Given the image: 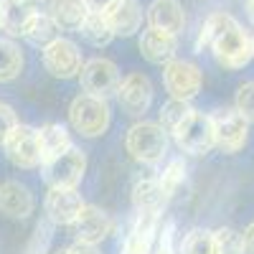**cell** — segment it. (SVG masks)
Returning <instances> with one entry per match:
<instances>
[{
	"label": "cell",
	"mask_w": 254,
	"mask_h": 254,
	"mask_svg": "<svg viewBox=\"0 0 254 254\" xmlns=\"http://www.w3.org/2000/svg\"><path fill=\"white\" fill-rule=\"evenodd\" d=\"M110 104L104 97L79 94L69 107V122L84 137H99L110 127Z\"/></svg>",
	"instance_id": "1"
},
{
	"label": "cell",
	"mask_w": 254,
	"mask_h": 254,
	"mask_svg": "<svg viewBox=\"0 0 254 254\" xmlns=\"http://www.w3.org/2000/svg\"><path fill=\"white\" fill-rule=\"evenodd\" d=\"M125 145L137 163H158L168 150V130L158 122H137L127 130Z\"/></svg>",
	"instance_id": "2"
},
{
	"label": "cell",
	"mask_w": 254,
	"mask_h": 254,
	"mask_svg": "<svg viewBox=\"0 0 254 254\" xmlns=\"http://www.w3.org/2000/svg\"><path fill=\"white\" fill-rule=\"evenodd\" d=\"M171 135L176 137L181 150L188 153V155H206L211 147H216L211 117L208 115H201L196 110H190Z\"/></svg>",
	"instance_id": "3"
},
{
	"label": "cell",
	"mask_w": 254,
	"mask_h": 254,
	"mask_svg": "<svg viewBox=\"0 0 254 254\" xmlns=\"http://www.w3.org/2000/svg\"><path fill=\"white\" fill-rule=\"evenodd\" d=\"M211 51H214V59L221 64L224 69H242L252 61L254 56V46L252 38L244 33V28L239 23H231L214 44H211Z\"/></svg>",
	"instance_id": "4"
},
{
	"label": "cell",
	"mask_w": 254,
	"mask_h": 254,
	"mask_svg": "<svg viewBox=\"0 0 254 254\" xmlns=\"http://www.w3.org/2000/svg\"><path fill=\"white\" fill-rule=\"evenodd\" d=\"M41 168H44V178H46L49 186L76 188L84 178V171H87V155H84L79 147L71 145L66 153H61L59 158L44 163Z\"/></svg>",
	"instance_id": "5"
},
{
	"label": "cell",
	"mask_w": 254,
	"mask_h": 254,
	"mask_svg": "<svg viewBox=\"0 0 254 254\" xmlns=\"http://www.w3.org/2000/svg\"><path fill=\"white\" fill-rule=\"evenodd\" d=\"M211 125H214L216 147L221 153L234 155L247 145V130H249L247 125L249 122L237 110H216L211 115Z\"/></svg>",
	"instance_id": "6"
},
{
	"label": "cell",
	"mask_w": 254,
	"mask_h": 254,
	"mask_svg": "<svg viewBox=\"0 0 254 254\" xmlns=\"http://www.w3.org/2000/svg\"><path fill=\"white\" fill-rule=\"evenodd\" d=\"M163 84H165V89L171 92V97L190 102L201 92L203 76H201V69L196 66V64L171 59L163 69Z\"/></svg>",
	"instance_id": "7"
},
{
	"label": "cell",
	"mask_w": 254,
	"mask_h": 254,
	"mask_svg": "<svg viewBox=\"0 0 254 254\" xmlns=\"http://www.w3.org/2000/svg\"><path fill=\"white\" fill-rule=\"evenodd\" d=\"M44 66L56 79H71L81 71V51L69 38H54L44 49Z\"/></svg>",
	"instance_id": "8"
},
{
	"label": "cell",
	"mask_w": 254,
	"mask_h": 254,
	"mask_svg": "<svg viewBox=\"0 0 254 254\" xmlns=\"http://www.w3.org/2000/svg\"><path fill=\"white\" fill-rule=\"evenodd\" d=\"M5 155L18 168H38L41 165V145H38V130L31 125H15L13 132L3 142Z\"/></svg>",
	"instance_id": "9"
},
{
	"label": "cell",
	"mask_w": 254,
	"mask_h": 254,
	"mask_svg": "<svg viewBox=\"0 0 254 254\" xmlns=\"http://www.w3.org/2000/svg\"><path fill=\"white\" fill-rule=\"evenodd\" d=\"M79 79H81V87H84V92H87V94L107 99L110 94H117L120 69L115 66L110 59H92L87 64H81Z\"/></svg>",
	"instance_id": "10"
},
{
	"label": "cell",
	"mask_w": 254,
	"mask_h": 254,
	"mask_svg": "<svg viewBox=\"0 0 254 254\" xmlns=\"http://www.w3.org/2000/svg\"><path fill=\"white\" fill-rule=\"evenodd\" d=\"M117 99H120V107L127 115H132V117L145 115L147 107H150V102H153V84H150V79L142 76V74H130L127 79L120 81Z\"/></svg>",
	"instance_id": "11"
},
{
	"label": "cell",
	"mask_w": 254,
	"mask_h": 254,
	"mask_svg": "<svg viewBox=\"0 0 254 254\" xmlns=\"http://www.w3.org/2000/svg\"><path fill=\"white\" fill-rule=\"evenodd\" d=\"M81 208H84V201L76 193V188H56V186H51L49 196H46V216H49L51 224L71 226Z\"/></svg>",
	"instance_id": "12"
},
{
	"label": "cell",
	"mask_w": 254,
	"mask_h": 254,
	"mask_svg": "<svg viewBox=\"0 0 254 254\" xmlns=\"http://www.w3.org/2000/svg\"><path fill=\"white\" fill-rule=\"evenodd\" d=\"M33 193L18 181L0 183V211L8 219H28L33 214Z\"/></svg>",
	"instance_id": "13"
},
{
	"label": "cell",
	"mask_w": 254,
	"mask_h": 254,
	"mask_svg": "<svg viewBox=\"0 0 254 254\" xmlns=\"http://www.w3.org/2000/svg\"><path fill=\"white\" fill-rule=\"evenodd\" d=\"M71 229H74L76 239L99 244L104 237L110 234L112 221H110V216L104 214V211H99L97 206H87V203H84V208L79 211V216H76V221L71 224Z\"/></svg>",
	"instance_id": "14"
},
{
	"label": "cell",
	"mask_w": 254,
	"mask_h": 254,
	"mask_svg": "<svg viewBox=\"0 0 254 254\" xmlns=\"http://www.w3.org/2000/svg\"><path fill=\"white\" fill-rule=\"evenodd\" d=\"M147 23H150V28L178 36L186 26V15L178 0H153L147 8Z\"/></svg>",
	"instance_id": "15"
},
{
	"label": "cell",
	"mask_w": 254,
	"mask_h": 254,
	"mask_svg": "<svg viewBox=\"0 0 254 254\" xmlns=\"http://www.w3.org/2000/svg\"><path fill=\"white\" fill-rule=\"evenodd\" d=\"M176 36L158 28H147L140 36V51L150 64H168L176 56Z\"/></svg>",
	"instance_id": "16"
},
{
	"label": "cell",
	"mask_w": 254,
	"mask_h": 254,
	"mask_svg": "<svg viewBox=\"0 0 254 254\" xmlns=\"http://www.w3.org/2000/svg\"><path fill=\"white\" fill-rule=\"evenodd\" d=\"M36 5L31 0H0V31L8 36H23Z\"/></svg>",
	"instance_id": "17"
},
{
	"label": "cell",
	"mask_w": 254,
	"mask_h": 254,
	"mask_svg": "<svg viewBox=\"0 0 254 254\" xmlns=\"http://www.w3.org/2000/svg\"><path fill=\"white\" fill-rule=\"evenodd\" d=\"M89 8L84 0H49V15L59 31H79Z\"/></svg>",
	"instance_id": "18"
},
{
	"label": "cell",
	"mask_w": 254,
	"mask_h": 254,
	"mask_svg": "<svg viewBox=\"0 0 254 254\" xmlns=\"http://www.w3.org/2000/svg\"><path fill=\"white\" fill-rule=\"evenodd\" d=\"M110 26L115 31V36H135L142 26V8L137 0H120V3L107 13Z\"/></svg>",
	"instance_id": "19"
},
{
	"label": "cell",
	"mask_w": 254,
	"mask_h": 254,
	"mask_svg": "<svg viewBox=\"0 0 254 254\" xmlns=\"http://www.w3.org/2000/svg\"><path fill=\"white\" fill-rule=\"evenodd\" d=\"M38 145H41V165H44V163L59 158L61 153H66L71 147V137L64 125L49 122L38 130Z\"/></svg>",
	"instance_id": "20"
},
{
	"label": "cell",
	"mask_w": 254,
	"mask_h": 254,
	"mask_svg": "<svg viewBox=\"0 0 254 254\" xmlns=\"http://www.w3.org/2000/svg\"><path fill=\"white\" fill-rule=\"evenodd\" d=\"M20 71H23V54L13 38L0 36V84L18 79Z\"/></svg>",
	"instance_id": "21"
},
{
	"label": "cell",
	"mask_w": 254,
	"mask_h": 254,
	"mask_svg": "<svg viewBox=\"0 0 254 254\" xmlns=\"http://www.w3.org/2000/svg\"><path fill=\"white\" fill-rule=\"evenodd\" d=\"M79 33L87 38L92 46H97V49L107 46L110 41L115 38V31L110 26V18L102 15V13H87V18H84V23L79 28Z\"/></svg>",
	"instance_id": "22"
},
{
	"label": "cell",
	"mask_w": 254,
	"mask_h": 254,
	"mask_svg": "<svg viewBox=\"0 0 254 254\" xmlns=\"http://www.w3.org/2000/svg\"><path fill=\"white\" fill-rule=\"evenodd\" d=\"M163 201H165V196H163V188H160L158 178H142L135 183L132 203L137 211H158Z\"/></svg>",
	"instance_id": "23"
},
{
	"label": "cell",
	"mask_w": 254,
	"mask_h": 254,
	"mask_svg": "<svg viewBox=\"0 0 254 254\" xmlns=\"http://www.w3.org/2000/svg\"><path fill=\"white\" fill-rule=\"evenodd\" d=\"M56 31H59V26L51 20V15L36 10V13L31 15V20H28L26 31H23V38L28 41V44L44 49L46 44H51V41L56 38Z\"/></svg>",
	"instance_id": "24"
},
{
	"label": "cell",
	"mask_w": 254,
	"mask_h": 254,
	"mask_svg": "<svg viewBox=\"0 0 254 254\" xmlns=\"http://www.w3.org/2000/svg\"><path fill=\"white\" fill-rule=\"evenodd\" d=\"M181 254H216L214 231H206V229L188 231L181 244Z\"/></svg>",
	"instance_id": "25"
},
{
	"label": "cell",
	"mask_w": 254,
	"mask_h": 254,
	"mask_svg": "<svg viewBox=\"0 0 254 254\" xmlns=\"http://www.w3.org/2000/svg\"><path fill=\"white\" fill-rule=\"evenodd\" d=\"M188 112H190V104H188L186 99H176V97H171V102H165V104H163V110H160V125L165 127L168 132H173Z\"/></svg>",
	"instance_id": "26"
},
{
	"label": "cell",
	"mask_w": 254,
	"mask_h": 254,
	"mask_svg": "<svg viewBox=\"0 0 254 254\" xmlns=\"http://www.w3.org/2000/svg\"><path fill=\"white\" fill-rule=\"evenodd\" d=\"M183 178H186V165H183V160H171V163H168V168L163 171V176L158 178V181H160V188H163V196L171 198L176 190H178V186L183 183Z\"/></svg>",
	"instance_id": "27"
},
{
	"label": "cell",
	"mask_w": 254,
	"mask_h": 254,
	"mask_svg": "<svg viewBox=\"0 0 254 254\" xmlns=\"http://www.w3.org/2000/svg\"><path fill=\"white\" fill-rule=\"evenodd\" d=\"M216 254H244V237L234 229H219L214 231Z\"/></svg>",
	"instance_id": "28"
},
{
	"label": "cell",
	"mask_w": 254,
	"mask_h": 254,
	"mask_svg": "<svg viewBox=\"0 0 254 254\" xmlns=\"http://www.w3.org/2000/svg\"><path fill=\"white\" fill-rule=\"evenodd\" d=\"M51 244V224L49 221H41L33 231V237L26 247V254H46Z\"/></svg>",
	"instance_id": "29"
},
{
	"label": "cell",
	"mask_w": 254,
	"mask_h": 254,
	"mask_svg": "<svg viewBox=\"0 0 254 254\" xmlns=\"http://www.w3.org/2000/svg\"><path fill=\"white\" fill-rule=\"evenodd\" d=\"M237 112L244 115L247 122H254V81L239 87V92H237Z\"/></svg>",
	"instance_id": "30"
},
{
	"label": "cell",
	"mask_w": 254,
	"mask_h": 254,
	"mask_svg": "<svg viewBox=\"0 0 254 254\" xmlns=\"http://www.w3.org/2000/svg\"><path fill=\"white\" fill-rule=\"evenodd\" d=\"M18 125V117H15V112L8 107L5 102H0V145L5 142V137L13 132V127Z\"/></svg>",
	"instance_id": "31"
},
{
	"label": "cell",
	"mask_w": 254,
	"mask_h": 254,
	"mask_svg": "<svg viewBox=\"0 0 254 254\" xmlns=\"http://www.w3.org/2000/svg\"><path fill=\"white\" fill-rule=\"evenodd\" d=\"M150 242L153 239H147V237H140V234H132L127 237L125 247H122V254H150Z\"/></svg>",
	"instance_id": "32"
},
{
	"label": "cell",
	"mask_w": 254,
	"mask_h": 254,
	"mask_svg": "<svg viewBox=\"0 0 254 254\" xmlns=\"http://www.w3.org/2000/svg\"><path fill=\"white\" fill-rule=\"evenodd\" d=\"M87 3V8H89V13H102V15H107L120 0H84Z\"/></svg>",
	"instance_id": "33"
},
{
	"label": "cell",
	"mask_w": 254,
	"mask_h": 254,
	"mask_svg": "<svg viewBox=\"0 0 254 254\" xmlns=\"http://www.w3.org/2000/svg\"><path fill=\"white\" fill-rule=\"evenodd\" d=\"M69 252H71V254H102L97 244H92V242H81V239H76V242L69 247Z\"/></svg>",
	"instance_id": "34"
},
{
	"label": "cell",
	"mask_w": 254,
	"mask_h": 254,
	"mask_svg": "<svg viewBox=\"0 0 254 254\" xmlns=\"http://www.w3.org/2000/svg\"><path fill=\"white\" fill-rule=\"evenodd\" d=\"M244 252L254 254V224H249L247 231H244Z\"/></svg>",
	"instance_id": "35"
},
{
	"label": "cell",
	"mask_w": 254,
	"mask_h": 254,
	"mask_svg": "<svg viewBox=\"0 0 254 254\" xmlns=\"http://www.w3.org/2000/svg\"><path fill=\"white\" fill-rule=\"evenodd\" d=\"M247 13H249V20H252V26H254V0H249V3H247Z\"/></svg>",
	"instance_id": "36"
},
{
	"label": "cell",
	"mask_w": 254,
	"mask_h": 254,
	"mask_svg": "<svg viewBox=\"0 0 254 254\" xmlns=\"http://www.w3.org/2000/svg\"><path fill=\"white\" fill-rule=\"evenodd\" d=\"M56 254H71V252H69V249H59Z\"/></svg>",
	"instance_id": "37"
},
{
	"label": "cell",
	"mask_w": 254,
	"mask_h": 254,
	"mask_svg": "<svg viewBox=\"0 0 254 254\" xmlns=\"http://www.w3.org/2000/svg\"><path fill=\"white\" fill-rule=\"evenodd\" d=\"M31 3H33V5H36V3H38V0H31Z\"/></svg>",
	"instance_id": "38"
},
{
	"label": "cell",
	"mask_w": 254,
	"mask_h": 254,
	"mask_svg": "<svg viewBox=\"0 0 254 254\" xmlns=\"http://www.w3.org/2000/svg\"><path fill=\"white\" fill-rule=\"evenodd\" d=\"M252 46H254V38H252Z\"/></svg>",
	"instance_id": "39"
}]
</instances>
